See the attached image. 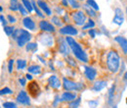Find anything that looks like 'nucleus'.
Returning a JSON list of instances; mask_svg holds the SVG:
<instances>
[{
    "mask_svg": "<svg viewBox=\"0 0 127 108\" xmlns=\"http://www.w3.org/2000/svg\"><path fill=\"white\" fill-rule=\"evenodd\" d=\"M65 40L67 42V44L70 47V50L71 52L73 53V55L80 60L81 62H84V63H87L88 62V56L86 54V52L82 49V47L80 46V44L75 41L74 38H72L71 36H66L65 37Z\"/></svg>",
    "mask_w": 127,
    "mask_h": 108,
    "instance_id": "f257e3e1",
    "label": "nucleus"
},
{
    "mask_svg": "<svg viewBox=\"0 0 127 108\" xmlns=\"http://www.w3.org/2000/svg\"><path fill=\"white\" fill-rule=\"evenodd\" d=\"M13 39H15L19 47H23L30 43L32 39V34L29 32V31L23 30V29H16L12 35Z\"/></svg>",
    "mask_w": 127,
    "mask_h": 108,
    "instance_id": "f03ea898",
    "label": "nucleus"
},
{
    "mask_svg": "<svg viewBox=\"0 0 127 108\" xmlns=\"http://www.w3.org/2000/svg\"><path fill=\"white\" fill-rule=\"evenodd\" d=\"M107 65L111 73H117L120 67V57L114 50H111L107 56Z\"/></svg>",
    "mask_w": 127,
    "mask_h": 108,
    "instance_id": "7ed1b4c3",
    "label": "nucleus"
},
{
    "mask_svg": "<svg viewBox=\"0 0 127 108\" xmlns=\"http://www.w3.org/2000/svg\"><path fill=\"white\" fill-rule=\"evenodd\" d=\"M63 86L64 89L65 91H67V92H70V91H81V90L84 89V86L82 84L72 82L71 80L66 79V78H64L63 79Z\"/></svg>",
    "mask_w": 127,
    "mask_h": 108,
    "instance_id": "20e7f679",
    "label": "nucleus"
},
{
    "mask_svg": "<svg viewBox=\"0 0 127 108\" xmlns=\"http://www.w3.org/2000/svg\"><path fill=\"white\" fill-rule=\"evenodd\" d=\"M72 19H73V22L77 25V26H84L85 25V23L87 22L86 21V15H85V13L83 12V11H75V12H73L72 14Z\"/></svg>",
    "mask_w": 127,
    "mask_h": 108,
    "instance_id": "39448f33",
    "label": "nucleus"
},
{
    "mask_svg": "<svg viewBox=\"0 0 127 108\" xmlns=\"http://www.w3.org/2000/svg\"><path fill=\"white\" fill-rule=\"evenodd\" d=\"M112 23L117 25V26H121L124 23L123 12L120 8H115L114 9V16H113V19H112Z\"/></svg>",
    "mask_w": 127,
    "mask_h": 108,
    "instance_id": "423d86ee",
    "label": "nucleus"
},
{
    "mask_svg": "<svg viewBox=\"0 0 127 108\" xmlns=\"http://www.w3.org/2000/svg\"><path fill=\"white\" fill-rule=\"evenodd\" d=\"M39 29L43 31H47V32H55L56 29L55 27L52 25V23L45 21V20H42L39 22Z\"/></svg>",
    "mask_w": 127,
    "mask_h": 108,
    "instance_id": "0eeeda50",
    "label": "nucleus"
},
{
    "mask_svg": "<svg viewBox=\"0 0 127 108\" xmlns=\"http://www.w3.org/2000/svg\"><path fill=\"white\" fill-rule=\"evenodd\" d=\"M17 101L21 104H24V105H30L31 104V100H30V97L28 95V93H26L25 91H22L18 93L17 95Z\"/></svg>",
    "mask_w": 127,
    "mask_h": 108,
    "instance_id": "6e6552de",
    "label": "nucleus"
},
{
    "mask_svg": "<svg viewBox=\"0 0 127 108\" xmlns=\"http://www.w3.org/2000/svg\"><path fill=\"white\" fill-rule=\"evenodd\" d=\"M60 33L61 34H64V35H76L78 33L77 30L70 25L64 26L62 29H60Z\"/></svg>",
    "mask_w": 127,
    "mask_h": 108,
    "instance_id": "1a4fd4ad",
    "label": "nucleus"
},
{
    "mask_svg": "<svg viewBox=\"0 0 127 108\" xmlns=\"http://www.w3.org/2000/svg\"><path fill=\"white\" fill-rule=\"evenodd\" d=\"M84 74L89 81H94L97 77V70L93 67L85 66L84 67Z\"/></svg>",
    "mask_w": 127,
    "mask_h": 108,
    "instance_id": "9d476101",
    "label": "nucleus"
},
{
    "mask_svg": "<svg viewBox=\"0 0 127 108\" xmlns=\"http://www.w3.org/2000/svg\"><path fill=\"white\" fill-rule=\"evenodd\" d=\"M48 84L53 89H60L61 86H62L60 79L57 77V76H55V75L50 76V77L48 78Z\"/></svg>",
    "mask_w": 127,
    "mask_h": 108,
    "instance_id": "9b49d317",
    "label": "nucleus"
},
{
    "mask_svg": "<svg viewBox=\"0 0 127 108\" xmlns=\"http://www.w3.org/2000/svg\"><path fill=\"white\" fill-rule=\"evenodd\" d=\"M114 41H116L119 44L123 53L127 54V38H125L124 36H121V35H117L114 37Z\"/></svg>",
    "mask_w": 127,
    "mask_h": 108,
    "instance_id": "f8f14e48",
    "label": "nucleus"
},
{
    "mask_svg": "<svg viewBox=\"0 0 127 108\" xmlns=\"http://www.w3.org/2000/svg\"><path fill=\"white\" fill-rule=\"evenodd\" d=\"M23 25L25 26L26 29L30 30V31H35V28H36V25L34 23V21L32 20V18L30 17H25L24 20H23Z\"/></svg>",
    "mask_w": 127,
    "mask_h": 108,
    "instance_id": "ddd939ff",
    "label": "nucleus"
},
{
    "mask_svg": "<svg viewBox=\"0 0 127 108\" xmlns=\"http://www.w3.org/2000/svg\"><path fill=\"white\" fill-rule=\"evenodd\" d=\"M40 42L43 44V45H47V46H51L53 45L54 43V40H53V36L48 34V33H43L40 35Z\"/></svg>",
    "mask_w": 127,
    "mask_h": 108,
    "instance_id": "4468645a",
    "label": "nucleus"
},
{
    "mask_svg": "<svg viewBox=\"0 0 127 108\" xmlns=\"http://www.w3.org/2000/svg\"><path fill=\"white\" fill-rule=\"evenodd\" d=\"M69 49L70 47L67 44L66 40L63 39V38H60V44H59V51L64 54V55H67L69 53Z\"/></svg>",
    "mask_w": 127,
    "mask_h": 108,
    "instance_id": "2eb2a0df",
    "label": "nucleus"
},
{
    "mask_svg": "<svg viewBox=\"0 0 127 108\" xmlns=\"http://www.w3.org/2000/svg\"><path fill=\"white\" fill-rule=\"evenodd\" d=\"M37 5L40 8V10L42 12H44L47 16L52 15V11L50 9V7L48 6V4L44 1V0H37Z\"/></svg>",
    "mask_w": 127,
    "mask_h": 108,
    "instance_id": "dca6fc26",
    "label": "nucleus"
},
{
    "mask_svg": "<svg viewBox=\"0 0 127 108\" xmlns=\"http://www.w3.org/2000/svg\"><path fill=\"white\" fill-rule=\"evenodd\" d=\"M29 92H30V93L32 94L33 97H36L39 94L40 89H39V87H38V85H37L36 82H32V83L30 84V86H29Z\"/></svg>",
    "mask_w": 127,
    "mask_h": 108,
    "instance_id": "f3484780",
    "label": "nucleus"
},
{
    "mask_svg": "<svg viewBox=\"0 0 127 108\" xmlns=\"http://www.w3.org/2000/svg\"><path fill=\"white\" fill-rule=\"evenodd\" d=\"M76 99V93L70 92H64L61 95V101H73Z\"/></svg>",
    "mask_w": 127,
    "mask_h": 108,
    "instance_id": "a211bd4d",
    "label": "nucleus"
},
{
    "mask_svg": "<svg viewBox=\"0 0 127 108\" xmlns=\"http://www.w3.org/2000/svg\"><path fill=\"white\" fill-rule=\"evenodd\" d=\"M107 82L106 81H97L94 86H93V91L94 92H101L107 87Z\"/></svg>",
    "mask_w": 127,
    "mask_h": 108,
    "instance_id": "6ab92c4d",
    "label": "nucleus"
},
{
    "mask_svg": "<svg viewBox=\"0 0 127 108\" xmlns=\"http://www.w3.org/2000/svg\"><path fill=\"white\" fill-rule=\"evenodd\" d=\"M83 10H84V12L85 13H87V15H89L90 17H96L97 16V11H95L93 8H91L89 5H87V4H84L83 5Z\"/></svg>",
    "mask_w": 127,
    "mask_h": 108,
    "instance_id": "aec40b11",
    "label": "nucleus"
},
{
    "mask_svg": "<svg viewBox=\"0 0 127 108\" xmlns=\"http://www.w3.org/2000/svg\"><path fill=\"white\" fill-rule=\"evenodd\" d=\"M28 71H29V73H32L34 75H39L41 73V67L38 65H32L28 68Z\"/></svg>",
    "mask_w": 127,
    "mask_h": 108,
    "instance_id": "412c9836",
    "label": "nucleus"
},
{
    "mask_svg": "<svg viewBox=\"0 0 127 108\" xmlns=\"http://www.w3.org/2000/svg\"><path fill=\"white\" fill-rule=\"evenodd\" d=\"M20 5L21 3H19V0H10V7L9 9L11 11H18L19 8H20Z\"/></svg>",
    "mask_w": 127,
    "mask_h": 108,
    "instance_id": "4be33fe9",
    "label": "nucleus"
},
{
    "mask_svg": "<svg viewBox=\"0 0 127 108\" xmlns=\"http://www.w3.org/2000/svg\"><path fill=\"white\" fill-rule=\"evenodd\" d=\"M32 7H33V10L35 11V13L37 14V16L40 17V18H43V17H44V14H43V12L40 10V8L38 7V5H36V2H35L34 0H32Z\"/></svg>",
    "mask_w": 127,
    "mask_h": 108,
    "instance_id": "5701e85b",
    "label": "nucleus"
},
{
    "mask_svg": "<svg viewBox=\"0 0 127 108\" xmlns=\"http://www.w3.org/2000/svg\"><path fill=\"white\" fill-rule=\"evenodd\" d=\"M21 1H22V4L27 8V10L29 11V13H32V11H33L32 0H21Z\"/></svg>",
    "mask_w": 127,
    "mask_h": 108,
    "instance_id": "b1692460",
    "label": "nucleus"
},
{
    "mask_svg": "<svg viewBox=\"0 0 127 108\" xmlns=\"http://www.w3.org/2000/svg\"><path fill=\"white\" fill-rule=\"evenodd\" d=\"M95 27V22L90 18L88 21H87V23L82 27V30L83 31H85V30H91V29H93Z\"/></svg>",
    "mask_w": 127,
    "mask_h": 108,
    "instance_id": "393cba45",
    "label": "nucleus"
},
{
    "mask_svg": "<svg viewBox=\"0 0 127 108\" xmlns=\"http://www.w3.org/2000/svg\"><path fill=\"white\" fill-rule=\"evenodd\" d=\"M114 91H115V86L112 85L111 88L110 89L109 93H108V95H109V104H111L112 103V100H113V97H114Z\"/></svg>",
    "mask_w": 127,
    "mask_h": 108,
    "instance_id": "a878e982",
    "label": "nucleus"
},
{
    "mask_svg": "<svg viewBox=\"0 0 127 108\" xmlns=\"http://www.w3.org/2000/svg\"><path fill=\"white\" fill-rule=\"evenodd\" d=\"M26 49H27V51L34 52V51L37 50V43L36 42H30V43H28L26 45Z\"/></svg>",
    "mask_w": 127,
    "mask_h": 108,
    "instance_id": "bb28decb",
    "label": "nucleus"
},
{
    "mask_svg": "<svg viewBox=\"0 0 127 108\" xmlns=\"http://www.w3.org/2000/svg\"><path fill=\"white\" fill-rule=\"evenodd\" d=\"M27 67V61L24 59H19L17 60V69L18 70H23Z\"/></svg>",
    "mask_w": 127,
    "mask_h": 108,
    "instance_id": "cd10ccee",
    "label": "nucleus"
},
{
    "mask_svg": "<svg viewBox=\"0 0 127 108\" xmlns=\"http://www.w3.org/2000/svg\"><path fill=\"white\" fill-rule=\"evenodd\" d=\"M86 4L89 5L91 8H93L95 11H99V5L96 3L95 0H86Z\"/></svg>",
    "mask_w": 127,
    "mask_h": 108,
    "instance_id": "c85d7f7f",
    "label": "nucleus"
},
{
    "mask_svg": "<svg viewBox=\"0 0 127 108\" xmlns=\"http://www.w3.org/2000/svg\"><path fill=\"white\" fill-rule=\"evenodd\" d=\"M52 23L55 25V26H57V27H62L63 26V23H62V21H61V19L59 18V17H57V16H54V17H52Z\"/></svg>",
    "mask_w": 127,
    "mask_h": 108,
    "instance_id": "c756f323",
    "label": "nucleus"
},
{
    "mask_svg": "<svg viewBox=\"0 0 127 108\" xmlns=\"http://www.w3.org/2000/svg\"><path fill=\"white\" fill-rule=\"evenodd\" d=\"M81 98L78 97V98H76L75 100H73V101H71L70 103H69V108H78L80 105V102H81V100H80Z\"/></svg>",
    "mask_w": 127,
    "mask_h": 108,
    "instance_id": "7c9ffc66",
    "label": "nucleus"
},
{
    "mask_svg": "<svg viewBox=\"0 0 127 108\" xmlns=\"http://www.w3.org/2000/svg\"><path fill=\"white\" fill-rule=\"evenodd\" d=\"M16 31V29L14 28V27H5L4 28V31H5V33L8 35V36H10V35H13V33H14V31Z\"/></svg>",
    "mask_w": 127,
    "mask_h": 108,
    "instance_id": "2f4dec72",
    "label": "nucleus"
},
{
    "mask_svg": "<svg viewBox=\"0 0 127 108\" xmlns=\"http://www.w3.org/2000/svg\"><path fill=\"white\" fill-rule=\"evenodd\" d=\"M68 4L73 8V9H78L80 7V4L78 3V0H67Z\"/></svg>",
    "mask_w": 127,
    "mask_h": 108,
    "instance_id": "473e14b6",
    "label": "nucleus"
},
{
    "mask_svg": "<svg viewBox=\"0 0 127 108\" xmlns=\"http://www.w3.org/2000/svg\"><path fill=\"white\" fill-rule=\"evenodd\" d=\"M3 107L4 108H18L16 103L12 102V101H7L3 103Z\"/></svg>",
    "mask_w": 127,
    "mask_h": 108,
    "instance_id": "72a5a7b5",
    "label": "nucleus"
},
{
    "mask_svg": "<svg viewBox=\"0 0 127 108\" xmlns=\"http://www.w3.org/2000/svg\"><path fill=\"white\" fill-rule=\"evenodd\" d=\"M19 11L21 12V14H22L23 16H27L28 14H29V11L27 10V8H26V7H25V6L23 5V4H21V5H20Z\"/></svg>",
    "mask_w": 127,
    "mask_h": 108,
    "instance_id": "f704fd0d",
    "label": "nucleus"
},
{
    "mask_svg": "<svg viewBox=\"0 0 127 108\" xmlns=\"http://www.w3.org/2000/svg\"><path fill=\"white\" fill-rule=\"evenodd\" d=\"M13 66H14V59H10L8 62V72L9 73L13 72Z\"/></svg>",
    "mask_w": 127,
    "mask_h": 108,
    "instance_id": "c9c22d12",
    "label": "nucleus"
},
{
    "mask_svg": "<svg viewBox=\"0 0 127 108\" xmlns=\"http://www.w3.org/2000/svg\"><path fill=\"white\" fill-rule=\"evenodd\" d=\"M10 93H12V90L9 89V88H4V89H2L1 92H0V94H1V95H3V94H10Z\"/></svg>",
    "mask_w": 127,
    "mask_h": 108,
    "instance_id": "e433bc0d",
    "label": "nucleus"
},
{
    "mask_svg": "<svg viewBox=\"0 0 127 108\" xmlns=\"http://www.w3.org/2000/svg\"><path fill=\"white\" fill-rule=\"evenodd\" d=\"M88 104H89V106L91 108H96L98 106L99 102H98V100H91V101L88 102Z\"/></svg>",
    "mask_w": 127,
    "mask_h": 108,
    "instance_id": "4c0bfd02",
    "label": "nucleus"
},
{
    "mask_svg": "<svg viewBox=\"0 0 127 108\" xmlns=\"http://www.w3.org/2000/svg\"><path fill=\"white\" fill-rule=\"evenodd\" d=\"M7 20L11 23V24H15L17 22V19L14 17V16H12V15H8L7 16Z\"/></svg>",
    "mask_w": 127,
    "mask_h": 108,
    "instance_id": "58836bf2",
    "label": "nucleus"
},
{
    "mask_svg": "<svg viewBox=\"0 0 127 108\" xmlns=\"http://www.w3.org/2000/svg\"><path fill=\"white\" fill-rule=\"evenodd\" d=\"M0 20H1V24H2V26H3V28H5V27H7V19H5V17L3 15H1L0 17Z\"/></svg>",
    "mask_w": 127,
    "mask_h": 108,
    "instance_id": "ea45409f",
    "label": "nucleus"
},
{
    "mask_svg": "<svg viewBox=\"0 0 127 108\" xmlns=\"http://www.w3.org/2000/svg\"><path fill=\"white\" fill-rule=\"evenodd\" d=\"M88 34H89L92 38H94V37L96 36V31L94 30V29H91V30L88 31Z\"/></svg>",
    "mask_w": 127,
    "mask_h": 108,
    "instance_id": "a19ab883",
    "label": "nucleus"
},
{
    "mask_svg": "<svg viewBox=\"0 0 127 108\" xmlns=\"http://www.w3.org/2000/svg\"><path fill=\"white\" fill-rule=\"evenodd\" d=\"M59 101H61V98H60V96H59V95H56V96H55V100H54V103H53V105L56 107Z\"/></svg>",
    "mask_w": 127,
    "mask_h": 108,
    "instance_id": "79ce46f5",
    "label": "nucleus"
},
{
    "mask_svg": "<svg viewBox=\"0 0 127 108\" xmlns=\"http://www.w3.org/2000/svg\"><path fill=\"white\" fill-rule=\"evenodd\" d=\"M56 12H57V14H60V15H62V14H64V10L61 8V7H56Z\"/></svg>",
    "mask_w": 127,
    "mask_h": 108,
    "instance_id": "37998d69",
    "label": "nucleus"
},
{
    "mask_svg": "<svg viewBox=\"0 0 127 108\" xmlns=\"http://www.w3.org/2000/svg\"><path fill=\"white\" fill-rule=\"evenodd\" d=\"M19 82H20V84H21L23 87L26 86V83H27V82H26V79H25V78H21V79L19 80Z\"/></svg>",
    "mask_w": 127,
    "mask_h": 108,
    "instance_id": "c03bdc74",
    "label": "nucleus"
},
{
    "mask_svg": "<svg viewBox=\"0 0 127 108\" xmlns=\"http://www.w3.org/2000/svg\"><path fill=\"white\" fill-rule=\"evenodd\" d=\"M62 5H63L64 7H67L68 1H67V0H62Z\"/></svg>",
    "mask_w": 127,
    "mask_h": 108,
    "instance_id": "a18cd8bd",
    "label": "nucleus"
},
{
    "mask_svg": "<svg viewBox=\"0 0 127 108\" xmlns=\"http://www.w3.org/2000/svg\"><path fill=\"white\" fill-rule=\"evenodd\" d=\"M26 76H27L26 78H27L28 80H30V81H32V76L31 75V74H29V73H28V74H27Z\"/></svg>",
    "mask_w": 127,
    "mask_h": 108,
    "instance_id": "49530a36",
    "label": "nucleus"
},
{
    "mask_svg": "<svg viewBox=\"0 0 127 108\" xmlns=\"http://www.w3.org/2000/svg\"><path fill=\"white\" fill-rule=\"evenodd\" d=\"M124 80H125V81L127 82V71H126V73L124 74Z\"/></svg>",
    "mask_w": 127,
    "mask_h": 108,
    "instance_id": "de8ad7c7",
    "label": "nucleus"
},
{
    "mask_svg": "<svg viewBox=\"0 0 127 108\" xmlns=\"http://www.w3.org/2000/svg\"><path fill=\"white\" fill-rule=\"evenodd\" d=\"M0 12H1V13L3 12V8H2V7H0Z\"/></svg>",
    "mask_w": 127,
    "mask_h": 108,
    "instance_id": "09e8293b",
    "label": "nucleus"
},
{
    "mask_svg": "<svg viewBox=\"0 0 127 108\" xmlns=\"http://www.w3.org/2000/svg\"><path fill=\"white\" fill-rule=\"evenodd\" d=\"M78 1H84V0H78Z\"/></svg>",
    "mask_w": 127,
    "mask_h": 108,
    "instance_id": "8fccbe9b",
    "label": "nucleus"
},
{
    "mask_svg": "<svg viewBox=\"0 0 127 108\" xmlns=\"http://www.w3.org/2000/svg\"><path fill=\"white\" fill-rule=\"evenodd\" d=\"M126 14H127V7H126Z\"/></svg>",
    "mask_w": 127,
    "mask_h": 108,
    "instance_id": "3c124183",
    "label": "nucleus"
},
{
    "mask_svg": "<svg viewBox=\"0 0 127 108\" xmlns=\"http://www.w3.org/2000/svg\"><path fill=\"white\" fill-rule=\"evenodd\" d=\"M113 108H117V107H116V106H114V107H113Z\"/></svg>",
    "mask_w": 127,
    "mask_h": 108,
    "instance_id": "603ef678",
    "label": "nucleus"
}]
</instances>
